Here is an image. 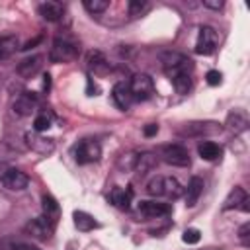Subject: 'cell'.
Wrapping results in <instances>:
<instances>
[{"label": "cell", "instance_id": "obj_1", "mask_svg": "<svg viewBox=\"0 0 250 250\" xmlns=\"http://www.w3.org/2000/svg\"><path fill=\"white\" fill-rule=\"evenodd\" d=\"M78 51H80V47H78L74 41H70V39H66V37H57V39L51 43L49 61H51V62H57V64H61V62H70V61H74V59L78 57Z\"/></svg>", "mask_w": 250, "mask_h": 250}, {"label": "cell", "instance_id": "obj_2", "mask_svg": "<svg viewBox=\"0 0 250 250\" xmlns=\"http://www.w3.org/2000/svg\"><path fill=\"white\" fill-rule=\"evenodd\" d=\"M162 68L164 72L172 78L176 74H182V72H189L193 70V61L188 59L186 55L182 53H176V51H170V53H164L162 55Z\"/></svg>", "mask_w": 250, "mask_h": 250}, {"label": "cell", "instance_id": "obj_3", "mask_svg": "<svg viewBox=\"0 0 250 250\" xmlns=\"http://www.w3.org/2000/svg\"><path fill=\"white\" fill-rule=\"evenodd\" d=\"M102 156V146L96 139H82L76 146H74V160L78 164H90V162H98Z\"/></svg>", "mask_w": 250, "mask_h": 250}, {"label": "cell", "instance_id": "obj_4", "mask_svg": "<svg viewBox=\"0 0 250 250\" xmlns=\"http://www.w3.org/2000/svg\"><path fill=\"white\" fill-rule=\"evenodd\" d=\"M129 90L135 102H145L154 94V82L148 74L139 72V74H133V78L129 80Z\"/></svg>", "mask_w": 250, "mask_h": 250}, {"label": "cell", "instance_id": "obj_5", "mask_svg": "<svg viewBox=\"0 0 250 250\" xmlns=\"http://www.w3.org/2000/svg\"><path fill=\"white\" fill-rule=\"evenodd\" d=\"M53 230H55V223L49 221L45 215L27 221L23 227V232L35 240H49L53 236Z\"/></svg>", "mask_w": 250, "mask_h": 250}, {"label": "cell", "instance_id": "obj_6", "mask_svg": "<svg viewBox=\"0 0 250 250\" xmlns=\"http://www.w3.org/2000/svg\"><path fill=\"white\" fill-rule=\"evenodd\" d=\"M0 182H2V186H4L6 189H10V191H23V189L27 188V184H29V178H27L25 172L8 166V168H4V170L0 172Z\"/></svg>", "mask_w": 250, "mask_h": 250}, {"label": "cell", "instance_id": "obj_7", "mask_svg": "<svg viewBox=\"0 0 250 250\" xmlns=\"http://www.w3.org/2000/svg\"><path fill=\"white\" fill-rule=\"evenodd\" d=\"M217 43H219L217 31L213 27H209V25H201L197 41H195V53L197 55H211V53H215Z\"/></svg>", "mask_w": 250, "mask_h": 250}, {"label": "cell", "instance_id": "obj_8", "mask_svg": "<svg viewBox=\"0 0 250 250\" xmlns=\"http://www.w3.org/2000/svg\"><path fill=\"white\" fill-rule=\"evenodd\" d=\"M160 156L172 166H189V152L182 145H164L160 146Z\"/></svg>", "mask_w": 250, "mask_h": 250}, {"label": "cell", "instance_id": "obj_9", "mask_svg": "<svg viewBox=\"0 0 250 250\" xmlns=\"http://www.w3.org/2000/svg\"><path fill=\"white\" fill-rule=\"evenodd\" d=\"M37 104H39L37 94H33V92H21V94L14 100L12 111H14L18 117H27V115H31V113L37 109Z\"/></svg>", "mask_w": 250, "mask_h": 250}, {"label": "cell", "instance_id": "obj_10", "mask_svg": "<svg viewBox=\"0 0 250 250\" xmlns=\"http://www.w3.org/2000/svg\"><path fill=\"white\" fill-rule=\"evenodd\" d=\"M250 199H248V193H246V189L244 188H240V186H234L232 189H230V193L227 195V199H225V203H223V211H229V209H242V211H250Z\"/></svg>", "mask_w": 250, "mask_h": 250}, {"label": "cell", "instance_id": "obj_11", "mask_svg": "<svg viewBox=\"0 0 250 250\" xmlns=\"http://www.w3.org/2000/svg\"><path fill=\"white\" fill-rule=\"evenodd\" d=\"M111 98H113V102H115V105L119 107V109H123V111H127L131 105H133V94H131V90H129V82H117V84H113V88H111Z\"/></svg>", "mask_w": 250, "mask_h": 250}, {"label": "cell", "instance_id": "obj_12", "mask_svg": "<svg viewBox=\"0 0 250 250\" xmlns=\"http://www.w3.org/2000/svg\"><path fill=\"white\" fill-rule=\"evenodd\" d=\"M139 213L146 219H158V217H166L170 215V205L168 203H162V201H141L137 205Z\"/></svg>", "mask_w": 250, "mask_h": 250}, {"label": "cell", "instance_id": "obj_13", "mask_svg": "<svg viewBox=\"0 0 250 250\" xmlns=\"http://www.w3.org/2000/svg\"><path fill=\"white\" fill-rule=\"evenodd\" d=\"M86 66H88V70L94 72L96 76H105V74L109 72V68H111L102 51H90V53L86 55Z\"/></svg>", "mask_w": 250, "mask_h": 250}, {"label": "cell", "instance_id": "obj_14", "mask_svg": "<svg viewBox=\"0 0 250 250\" xmlns=\"http://www.w3.org/2000/svg\"><path fill=\"white\" fill-rule=\"evenodd\" d=\"M41 64H43V57H41V55H31V57H25V59H21V61L18 62L16 72H18L21 78H31V76H35V74L39 72Z\"/></svg>", "mask_w": 250, "mask_h": 250}, {"label": "cell", "instance_id": "obj_15", "mask_svg": "<svg viewBox=\"0 0 250 250\" xmlns=\"http://www.w3.org/2000/svg\"><path fill=\"white\" fill-rule=\"evenodd\" d=\"M25 143L31 150L39 152V154H51L55 150V143L53 139H45L39 133H25Z\"/></svg>", "mask_w": 250, "mask_h": 250}, {"label": "cell", "instance_id": "obj_16", "mask_svg": "<svg viewBox=\"0 0 250 250\" xmlns=\"http://www.w3.org/2000/svg\"><path fill=\"white\" fill-rule=\"evenodd\" d=\"M39 16L47 21H59L64 14V6L61 2H55V0H47V2H41L39 8H37Z\"/></svg>", "mask_w": 250, "mask_h": 250}, {"label": "cell", "instance_id": "obj_17", "mask_svg": "<svg viewBox=\"0 0 250 250\" xmlns=\"http://www.w3.org/2000/svg\"><path fill=\"white\" fill-rule=\"evenodd\" d=\"M156 164H158V158H156V154L154 152H139V154H135V164H133V170L137 172V174H146V172H150V170H154L156 168Z\"/></svg>", "mask_w": 250, "mask_h": 250}, {"label": "cell", "instance_id": "obj_18", "mask_svg": "<svg viewBox=\"0 0 250 250\" xmlns=\"http://www.w3.org/2000/svg\"><path fill=\"white\" fill-rule=\"evenodd\" d=\"M131 199H133V189L131 188H119L115 186L109 193V201L117 207V209H123L127 211L131 207Z\"/></svg>", "mask_w": 250, "mask_h": 250}, {"label": "cell", "instance_id": "obj_19", "mask_svg": "<svg viewBox=\"0 0 250 250\" xmlns=\"http://www.w3.org/2000/svg\"><path fill=\"white\" fill-rule=\"evenodd\" d=\"M201 191H203V180H201L199 176H191V178H189V182H188V186L184 188L186 205H188V207H193V205L197 203V199H199Z\"/></svg>", "mask_w": 250, "mask_h": 250}, {"label": "cell", "instance_id": "obj_20", "mask_svg": "<svg viewBox=\"0 0 250 250\" xmlns=\"http://www.w3.org/2000/svg\"><path fill=\"white\" fill-rule=\"evenodd\" d=\"M232 133H244L246 129H248V117H246V113H242V111H238V109H234V111H230L229 113V117H227V123H225Z\"/></svg>", "mask_w": 250, "mask_h": 250}, {"label": "cell", "instance_id": "obj_21", "mask_svg": "<svg viewBox=\"0 0 250 250\" xmlns=\"http://www.w3.org/2000/svg\"><path fill=\"white\" fill-rule=\"evenodd\" d=\"M162 195L170 199H178L180 195H184V186L172 176H162Z\"/></svg>", "mask_w": 250, "mask_h": 250}, {"label": "cell", "instance_id": "obj_22", "mask_svg": "<svg viewBox=\"0 0 250 250\" xmlns=\"http://www.w3.org/2000/svg\"><path fill=\"white\" fill-rule=\"evenodd\" d=\"M41 207H43V215H45L49 221L57 223V219H59V215H61V207H59L57 199H55L53 195L45 193V195L41 197Z\"/></svg>", "mask_w": 250, "mask_h": 250}, {"label": "cell", "instance_id": "obj_23", "mask_svg": "<svg viewBox=\"0 0 250 250\" xmlns=\"http://www.w3.org/2000/svg\"><path fill=\"white\" fill-rule=\"evenodd\" d=\"M72 217H74V227L78 230H82V232H88V230L98 227V221L90 213H86V211H74Z\"/></svg>", "mask_w": 250, "mask_h": 250}, {"label": "cell", "instance_id": "obj_24", "mask_svg": "<svg viewBox=\"0 0 250 250\" xmlns=\"http://www.w3.org/2000/svg\"><path fill=\"white\" fill-rule=\"evenodd\" d=\"M20 47V41L16 35H2L0 37V61L10 59Z\"/></svg>", "mask_w": 250, "mask_h": 250}, {"label": "cell", "instance_id": "obj_25", "mask_svg": "<svg viewBox=\"0 0 250 250\" xmlns=\"http://www.w3.org/2000/svg\"><path fill=\"white\" fill-rule=\"evenodd\" d=\"M197 152H199V156L205 158V160H217V158H221L223 148H221L217 143H213V141H203V143H199Z\"/></svg>", "mask_w": 250, "mask_h": 250}, {"label": "cell", "instance_id": "obj_26", "mask_svg": "<svg viewBox=\"0 0 250 250\" xmlns=\"http://www.w3.org/2000/svg\"><path fill=\"white\" fill-rule=\"evenodd\" d=\"M211 123H188L186 127H182L178 133L180 135H188V137H193V135H203V133H215L219 131L217 123L213 127H209Z\"/></svg>", "mask_w": 250, "mask_h": 250}, {"label": "cell", "instance_id": "obj_27", "mask_svg": "<svg viewBox=\"0 0 250 250\" xmlns=\"http://www.w3.org/2000/svg\"><path fill=\"white\" fill-rule=\"evenodd\" d=\"M172 80V86L178 94H188L191 90V74L189 72H182V74H176L170 78Z\"/></svg>", "mask_w": 250, "mask_h": 250}, {"label": "cell", "instance_id": "obj_28", "mask_svg": "<svg viewBox=\"0 0 250 250\" xmlns=\"http://www.w3.org/2000/svg\"><path fill=\"white\" fill-rule=\"evenodd\" d=\"M82 6L86 8L88 14L98 16V14H104V12L109 8V2H107V0H84Z\"/></svg>", "mask_w": 250, "mask_h": 250}, {"label": "cell", "instance_id": "obj_29", "mask_svg": "<svg viewBox=\"0 0 250 250\" xmlns=\"http://www.w3.org/2000/svg\"><path fill=\"white\" fill-rule=\"evenodd\" d=\"M16 154H18V152H16L8 143H0V172H2L4 168H8L6 164L12 162V160L16 158Z\"/></svg>", "mask_w": 250, "mask_h": 250}, {"label": "cell", "instance_id": "obj_30", "mask_svg": "<svg viewBox=\"0 0 250 250\" xmlns=\"http://www.w3.org/2000/svg\"><path fill=\"white\" fill-rule=\"evenodd\" d=\"M4 250H41L39 246L31 244V242H21V240H6L4 242Z\"/></svg>", "mask_w": 250, "mask_h": 250}, {"label": "cell", "instance_id": "obj_31", "mask_svg": "<svg viewBox=\"0 0 250 250\" xmlns=\"http://www.w3.org/2000/svg\"><path fill=\"white\" fill-rule=\"evenodd\" d=\"M146 193L152 195V197H160L162 195V176H154L146 184Z\"/></svg>", "mask_w": 250, "mask_h": 250}, {"label": "cell", "instance_id": "obj_32", "mask_svg": "<svg viewBox=\"0 0 250 250\" xmlns=\"http://www.w3.org/2000/svg\"><path fill=\"white\" fill-rule=\"evenodd\" d=\"M51 127V117L47 115V113H39L35 119H33V129H35V133H43V131H47Z\"/></svg>", "mask_w": 250, "mask_h": 250}, {"label": "cell", "instance_id": "obj_33", "mask_svg": "<svg viewBox=\"0 0 250 250\" xmlns=\"http://www.w3.org/2000/svg\"><path fill=\"white\" fill-rule=\"evenodd\" d=\"M127 8H129V16L135 18V16H141L148 8V2L146 0H131Z\"/></svg>", "mask_w": 250, "mask_h": 250}, {"label": "cell", "instance_id": "obj_34", "mask_svg": "<svg viewBox=\"0 0 250 250\" xmlns=\"http://www.w3.org/2000/svg\"><path fill=\"white\" fill-rule=\"evenodd\" d=\"M182 240H184L186 244H197V242L201 240V232H199L197 229H186L184 234H182Z\"/></svg>", "mask_w": 250, "mask_h": 250}, {"label": "cell", "instance_id": "obj_35", "mask_svg": "<svg viewBox=\"0 0 250 250\" xmlns=\"http://www.w3.org/2000/svg\"><path fill=\"white\" fill-rule=\"evenodd\" d=\"M238 240H240L244 246H250V223H244V225L238 229Z\"/></svg>", "mask_w": 250, "mask_h": 250}, {"label": "cell", "instance_id": "obj_36", "mask_svg": "<svg viewBox=\"0 0 250 250\" xmlns=\"http://www.w3.org/2000/svg\"><path fill=\"white\" fill-rule=\"evenodd\" d=\"M205 80H207L209 86H219L221 80H223V74H221L219 70H209V72L205 74Z\"/></svg>", "mask_w": 250, "mask_h": 250}, {"label": "cell", "instance_id": "obj_37", "mask_svg": "<svg viewBox=\"0 0 250 250\" xmlns=\"http://www.w3.org/2000/svg\"><path fill=\"white\" fill-rule=\"evenodd\" d=\"M143 133H145V137H154L158 133V125L156 123H148V125H145Z\"/></svg>", "mask_w": 250, "mask_h": 250}, {"label": "cell", "instance_id": "obj_38", "mask_svg": "<svg viewBox=\"0 0 250 250\" xmlns=\"http://www.w3.org/2000/svg\"><path fill=\"white\" fill-rule=\"evenodd\" d=\"M203 6L211 8V10H221L223 8V0H203Z\"/></svg>", "mask_w": 250, "mask_h": 250}, {"label": "cell", "instance_id": "obj_39", "mask_svg": "<svg viewBox=\"0 0 250 250\" xmlns=\"http://www.w3.org/2000/svg\"><path fill=\"white\" fill-rule=\"evenodd\" d=\"M49 88H51V76L49 74H43V90L49 92Z\"/></svg>", "mask_w": 250, "mask_h": 250}]
</instances>
